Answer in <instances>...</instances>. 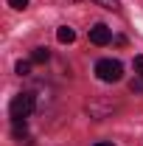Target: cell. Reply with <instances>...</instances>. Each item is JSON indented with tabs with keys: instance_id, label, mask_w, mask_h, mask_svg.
<instances>
[{
	"instance_id": "8992f818",
	"label": "cell",
	"mask_w": 143,
	"mask_h": 146,
	"mask_svg": "<svg viewBox=\"0 0 143 146\" xmlns=\"http://www.w3.org/2000/svg\"><path fill=\"white\" fill-rule=\"evenodd\" d=\"M11 135H14V138H25V135H28V127H25V118H14V127H11Z\"/></svg>"
},
{
	"instance_id": "277c9868",
	"label": "cell",
	"mask_w": 143,
	"mask_h": 146,
	"mask_svg": "<svg viewBox=\"0 0 143 146\" xmlns=\"http://www.w3.org/2000/svg\"><path fill=\"white\" fill-rule=\"evenodd\" d=\"M56 39H59V42H62V45H70L73 39H76V31H73L70 25H62V28H59V31H56Z\"/></svg>"
},
{
	"instance_id": "3957f363",
	"label": "cell",
	"mask_w": 143,
	"mask_h": 146,
	"mask_svg": "<svg viewBox=\"0 0 143 146\" xmlns=\"http://www.w3.org/2000/svg\"><path fill=\"white\" fill-rule=\"evenodd\" d=\"M90 42H93V45H109V42H112V31H109L104 23H95V25L90 28Z\"/></svg>"
},
{
	"instance_id": "7c38bea8",
	"label": "cell",
	"mask_w": 143,
	"mask_h": 146,
	"mask_svg": "<svg viewBox=\"0 0 143 146\" xmlns=\"http://www.w3.org/2000/svg\"><path fill=\"white\" fill-rule=\"evenodd\" d=\"M93 146H115V143H109V141H98V143H93Z\"/></svg>"
},
{
	"instance_id": "9c48e42d",
	"label": "cell",
	"mask_w": 143,
	"mask_h": 146,
	"mask_svg": "<svg viewBox=\"0 0 143 146\" xmlns=\"http://www.w3.org/2000/svg\"><path fill=\"white\" fill-rule=\"evenodd\" d=\"M129 90H132V93H140V96H143V76H135V79L129 82Z\"/></svg>"
},
{
	"instance_id": "6da1fadb",
	"label": "cell",
	"mask_w": 143,
	"mask_h": 146,
	"mask_svg": "<svg viewBox=\"0 0 143 146\" xmlns=\"http://www.w3.org/2000/svg\"><path fill=\"white\" fill-rule=\"evenodd\" d=\"M95 76L101 79V82H121V76H124V65L118 62V59H98L95 62Z\"/></svg>"
},
{
	"instance_id": "52a82bcc",
	"label": "cell",
	"mask_w": 143,
	"mask_h": 146,
	"mask_svg": "<svg viewBox=\"0 0 143 146\" xmlns=\"http://www.w3.org/2000/svg\"><path fill=\"white\" fill-rule=\"evenodd\" d=\"M70 3H79V0H70ZM93 3L104 6V9H109V11H118V9H121V3H118V0H93Z\"/></svg>"
},
{
	"instance_id": "30bf717a",
	"label": "cell",
	"mask_w": 143,
	"mask_h": 146,
	"mask_svg": "<svg viewBox=\"0 0 143 146\" xmlns=\"http://www.w3.org/2000/svg\"><path fill=\"white\" fill-rule=\"evenodd\" d=\"M135 76H143V54L135 56Z\"/></svg>"
},
{
	"instance_id": "5b68a950",
	"label": "cell",
	"mask_w": 143,
	"mask_h": 146,
	"mask_svg": "<svg viewBox=\"0 0 143 146\" xmlns=\"http://www.w3.org/2000/svg\"><path fill=\"white\" fill-rule=\"evenodd\" d=\"M48 59H51L48 48H34V51H31V62H34V65H45Z\"/></svg>"
},
{
	"instance_id": "7a4b0ae2",
	"label": "cell",
	"mask_w": 143,
	"mask_h": 146,
	"mask_svg": "<svg viewBox=\"0 0 143 146\" xmlns=\"http://www.w3.org/2000/svg\"><path fill=\"white\" fill-rule=\"evenodd\" d=\"M36 101H34V93H17L14 98H11V104H9V112H11V121L14 118H28L31 112H34Z\"/></svg>"
},
{
	"instance_id": "8fae6325",
	"label": "cell",
	"mask_w": 143,
	"mask_h": 146,
	"mask_svg": "<svg viewBox=\"0 0 143 146\" xmlns=\"http://www.w3.org/2000/svg\"><path fill=\"white\" fill-rule=\"evenodd\" d=\"M9 6H11V9H17V11H23V9L28 6V0H9Z\"/></svg>"
},
{
	"instance_id": "ba28073f",
	"label": "cell",
	"mask_w": 143,
	"mask_h": 146,
	"mask_svg": "<svg viewBox=\"0 0 143 146\" xmlns=\"http://www.w3.org/2000/svg\"><path fill=\"white\" fill-rule=\"evenodd\" d=\"M31 65H34L31 59H28V62H17V65H14V70H17V76H28V73H31Z\"/></svg>"
}]
</instances>
